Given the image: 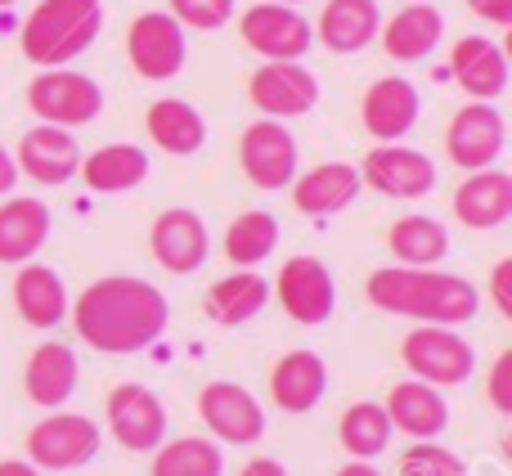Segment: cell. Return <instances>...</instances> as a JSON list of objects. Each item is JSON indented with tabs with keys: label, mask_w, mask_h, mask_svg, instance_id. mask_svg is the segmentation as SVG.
Segmentation results:
<instances>
[{
	"label": "cell",
	"mask_w": 512,
	"mask_h": 476,
	"mask_svg": "<svg viewBox=\"0 0 512 476\" xmlns=\"http://www.w3.org/2000/svg\"><path fill=\"white\" fill-rule=\"evenodd\" d=\"M68 310L81 342L99 355H140L171 324L167 292L153 288L149 279H135V274L95 279Z\"/></svg>",
	"instance_id": "1"
},
{
	"label": "cell",
	"mask_w": 512,
	"mask_h": 476,
	"mask_svg": "<svg viewBox=\"0 0 512 476\" xmlns=\"http://www.w3.org/2000/svg\"><path fill=\"white\" fill-rule=\"evenodd\" d=\"M364 297L382 315H405L418 319V324H441V328L468 324L481 310L477 283L463 279V274L436 270V265H382V270L369 274Z\"/></svg>",
	"instance_id": "2"
},
{
	"label": "cell",
	"mask_w": 512,
	"mask_h": 476,
	"mask_svg": "<svg viewBox=\"0 0 512 476\" xmlns=\"http://www.w3.org/2000/svg\"><path fill=\"white\" fill-rule=\"evenodd\" d=\"M104 32V0H36L18 27V50L36 68H68Z\"/></svg>",
	"instance_id": "3"
},
{
	"label": "cell",
	"mask_w": 512,
	"mask_h": 476,
	"mask_svg": "<svg viewBox=\"0 0 512 476\" xmlns=\"http://www.w3.org/2000/svg\"><path fill=\"white\" fill-rule=\"evenodd\" d=\"M27 108L36 122L77 131L104 113V86L77 68H41L27 81Z\"/></svg>",
	"instance_id": "4"
},
{
	"label": "cell",
	"mask_w": 512,
	"mask_h": 476,
	"mask_svg": "<svg viewBox=\"0 0 512 476\" xmlns=\"http://www.w3.org/2000/svg\"><path fill=\"white\" fill-rule=\"evenodd\" d=\"M239 36L252 54L265 63H301L315 45V27L297 5H279V0H256L239 14Z\"/></svg>",
	"instance_id": "5"
},
{
	"label": "cell",
	"mask_w": 512,
	"mask_h": 476,
	"mask_svg": "<svg viewBox=\"0 0 512 476\" xmlns=\"http://www.w3.org/2000/svg\"><path fill=\"white\" fill-rule=\"evenodd\" d=\"M400 360H405V369L414 373L418 382L441 387V391L463 387V382L477 373V351H472V342L441 324H418L414 333L405 337V346H400Z\"/></svg>",
	"instance_id": "6"
},
{
	"label": "cell",
	"mask_w": 512,
	"mask_h": 476,
	"mask_svg": "<svg viewBox=\"0 0 512 476\" xmlns=\"http://www.w3.org/2000/svg\"><path fill=\"white\" fill-rule=\"evenodd\" d=\"M99 445H104V432H99L95 418L50 409L27 432V463L41 472H72V468H86L99 454Z\"/></svg>",
	"instance_id": "7"
},
{
	"label": "cell",
	"mask_w": 512,
	"mask_h": 476,
	"mask_svg": "<svg viewBox=\"0 0 512 476\" xmlns=\"http://www.w3.org/2000/svg\"><path fill=\"white\" fill-rule=\"evenodd\" d=\"M126 59L144 81H171L189 59V32L167 9H144L126 27Z\"/></svg>",
	"instance_id": "8"
},
{
	"label": "cell",
	"mask_w": 512,
	"mask_h": 476,
	"mask_svg": "<svg viewBox=\"0 0 512 476\" xmlns=\"http://www.w3.org/2000/svg\"><path fill=\"white\" fill-rule=\"evenodd\" d=\"M270 297L279 301L292 324L315 328V324H324V319H333V310H337L333 270H328L319 256H292V261H283L279 274H274Z\"/></svg>",
	"instance_id": "9"
},
{
	"label": "cell",
	"mask_w": 512,
	"mask_h": 476,
	"mask_svg": "<svg viewBox=\"0 0 512 476\" xmlns=\"http://www.w3.org/2000/svg\"><path fill=\"white\" fill-rule=\"evenodd\" d=\"M355 171H360V185H369L382 198H396V203H418L436 189V162L409 144H378L364 153Z\"/></svg>",
	"instance_id": "10"
},
{
	"label": "cell",
	"mask_w": 512,
	"mask_h": 476,
	"mask_svg": "<svg viewBox=\"0 0 512 476\" xmlns=\"http://www.w3.org/2000/svg\"><path fill=\"white\" fill-rule=\"evenodd\" d=\"M508 122L495 104H463L445 126V158L459 171H486L504 158Z\"/></svg>",
	"instance_id": "11"
},
{
	"label": "cell",
	"mask_w": 512,
	"mask_h": 476,
	"mask_svg": "<svg viewBox=\"0 0 512 476\" xmlns=\"http://www.w3.org/2000/svg\"><path fill=\"white\" fill-rule=\"evenodd\" d=\"M297 140H292L288 122H274V117H256L239 140V167L256 189L274 194V189H288L297 180Z\"/></svg>",
	"instance_id": "12"
},
{
	"label": "cell",
	"mask_w": 512,
	"mask_h": 476,
	"mask_svg": "<svg viewBox=\"0 0 512 476\" xmlns=\"http://www.w3.org/2000/svg\"><path fill=\"white\" fill-rule=\"evenodd\" d=\"M104 414H108V432L131 454H153L167 441V405H162L158 391H149L144 382H122V387H113Z\"/></svg>",
	"instance_id": "13"
},
{
	"label": "cell",
	"mask_w": 512,
	"mask_h": 476,
	"mask_svg": "<svg viewBox=\"0 0 512 476\" xmlns=\"http://www.w3.org/2000/svg\"><path fill=\"white\" fill-rule=\"evenodd\" d=\"M198 418L225 445H256L265 436V409L243 382H207L198 391Z\"/></svg>",
	"instance_id": "14"
},
{
	"label": "cell",
	"mask_w": 512,
	"mask_h": 476,
	"mask_svg": "<svg viewBox=\"0 0 512 476\" xmlns=\"http://www.w3.org/2000/svg\"><path fill=\"white\" fill-rule=\"evenodd\" d=\"M248 99L261 117L288 122V117H306L319 104V77L301 63H265L248 77Z\"/></svg>",
	"instance_id": "15"
},
{
	"label": "cell",
	"mask_w": 512,
	"mask_h": 476,
	"mask_svg": "<svg viewBox=\"0 0 512 476\" xmlns=\"http://www.w3.org/2000/svg\"><path fill=\"white\" fill-rule=\"evenodd\" d=\"M153 261L162 265L167 274H194L207 265L212 256V234H207V221L189 207H167V212L153 221L149 234Z\"/></svg>",
	"instance_id": "16"
},
{
	"label": "cell",
	"mask_w": 512,
	"mask_h": 476,
	"mask_svg": "<svg viewBox=\"0 0 512 476\" xmlns=\"http://www.w3.org/2000/svg\"><path fill=\"white\" fill-rule=\"evenodd\" d=\"M423 117V99L409 77H378L360 99V122L378 144H400Z\"/></svg>",
	"instance_id": "17"
},
{
	"label": "cell",
	"mask_w": 512,
	"mask_h": 476,
	"mask_svg": "<svg viewBox=\"0 0 512 476\" xmlns=\"http://www.w3.org/2000/svg\"><path fill=\"white\" fill-rule=\"evenodd\" d=\"M450 77L472 104H495L508 90V54L490 36H459L450 50Z\"/></svg>",
	"instance_id": "18"
},
{
	"label": "cell",
	"mask_w": 512,
	"mask_h": 476,
	"mask_svg": "<svg viewBox=\"0 0 512 476\" xmlns=\"http://www.w3.org/2000/svg\"><path fill=\"white\" fill-rule=\"evenodd\" d=\"M14 162H18V176L36 180V185H45V189H59L77 176L81 149H77V140H72V131L36 122L32 131H23V140H18Z\"/></svg>",
	"instance_id": "19"
},
{
	"label": "cell",
	"mask_w": 512,
	"mask_h": 476,
	"mask_svg": "<svg viewBox=\"0 0 512 476\" xmlns=\"http://www.w3.org/2000/svg\"><path fill=\"white\" fill-rule=\"evenodd\" d=\"M445 36V14L432 0H405L391 18H382L378 41L387 50V59L396 63H423L432 59V50Z\"/></svg>",
	"instance_id": "20"
},
{
	"label": "cell",
	"mask_w": 512,
	"mask_h": 476,
	"mask_svg": "<svg viewBox=\"0 0 512 476\" xmlns=\"http://www.w3.org/2000/svg\"><path fill=\"white\" fill-rule=\"evenodd\" d=\"M454 221L468 230L486 234L512 221V176L499 167L468 171L459 189H454Z\"/></svg>",
	"instance_id": "21"
},
{
	"label": "cell",
	"mask_w": 512,
	"mask_h": 476,
	"mask_svg": "<svg viewBox=\"0 0 512 476\" xmlns=\"http://www.w3.org/2000/svg\"><path fill=\"white\" fill-rule=\"evenodd\" d=\"M310 27H315V41L328 54H360L378 41L382 9L378 0H328Z\"/></svg>",
	"instance_id": "22"
},
{
	"label": "cell",
	"mask_w": 512,
	"mask_h": 476,
	"mask_svg": "<svg viewBox=\"0 0 512 476\" xmlns=\"http://www.w3.org/2000/svg\"><path fill=\"white\" fill-rule=\"evenodd\" d=\"M292 203H297L301 216H315V221H328V216L346 212V207L360 198V171L351 162H319L306 176L292 180Z\"/></svg>",
	"instance_id": "23"
},
{
	"label": "cell",
	"mask_w": 512,
	"mask_h": 476,
	"mask_svg": "<svg viewBox=\"0 0 512 476\" xmlns=\"http://www.w3.org/2000/svg\"><path fill=\"white\" fill-rule=\"evenodd\" d=\"M328 391V364L319 351H288L270 369V400L283 414H310Z\"/></svg>",
	"instance_id": "24"
},
{
	"label": "cell",
	"mask_w": 512,
	"mask_h": 476,
	"mask_svg": "<svg viewBox=\"0 0 512 476\" xmlns=\"http://www.w3.org/2000/svg\"><path fill=\"white\" fill-rule=\"evenodd\" d=\"M68 288H63V274L50 270V265L41 261H27L18 265V279H14V310L18 319H23L27 328H41V333H50V328H59L63 319H68Z\"/></svg>",
	"instance_id": "25"
},
{
	"label": "cell",
	"mask_w": 512,
	"mask_h": 476,
	"mask_svg": "<svg viewBox=\"0 0 512 476\" xmlns=\"http://www.w3.org/2000/svg\"><path fill=\"white\" fill-rule=\"evenodd\" d=\"M81 378V364L77 351L68 342H41L32 355H27V369H23V391L32 405L41 409H59L72 400Z\"/></svg>",
	"instance_id": "26"
},
{
	"label": "cell",
	"mask_w": 512,
	"mask_h": 476,
	"mask_svg": "<svg viewBox=\"0 0 512 476\" xmlns=\"http://www.w3.org/2000/svg\"><path fill=\"white\" fill-rule=\"evenodd\" d=\"M387 418H391V432H405L414 441H436V436L450 427V405H445L441 387H427V382L409 378L396 382L387 396Z\"/></svg>",
	"instance_id": "27"
},
{
	"label": "cell",
	"mask_w": 512,
	"mask_h": 476,
	"mask_svg": "<svg viewBox=\"0 0 512 476\" xmlns=\"http://www.w3.org/2000/svg\"><path fill=\"white\" fill-rule=\"evenodd\" d=\"M50 207L41 198L9 194L0 203V265H27L50 238Z\"/></svg>",
	"instance_id": "28"
},
{
	"label": "cell",
	"mask_w": 512,
	"mask_h": 476,
	"mask_svg": "<svg viewBox=\"0 0 512 476\" xmlns=\"http://www.w3.org/2000/svg\"><path fill=\"white\" fill-rule=\"evenodd\" d=\"M270 306V279L256 270H234L225 279H216L203 297V310L212 324L221 328H243L248 319H256Z\"/></svg>",
	"instance_id": "29"
},
{
	"label": "cell",
	"mask_w": 512,
	"mask_h": 476,
	"mask_svg": "<svg viewBox=\"0 0 512 476\" xmlns=\"http://www.w3.org/2000/svg\"><path fill=\"white\" fill-rule=\"evenodd\" d=\"M90 194H131L149 180V153L140 144H104V149L86 153L77 167Z\"/></svg>",
	"instance_id": "30"
},
{
	"label": "cell",
	"mask_w": 512,
	"mask_h": 476,
	"mask_svg": "<svg viewBox=\"0 0 512 476\" xmlns=\"http://www.w3.org/2000/svg\"><path fill=\"white\" fill-rule=\"evenodd\" d=\"M144 126H149V140L158 144L162 153H171V158H194L207 144V117L198 113L189 99H176V95L149 104Z\"/></svg>",
	"instance_id": "31"
},
{
	"label": "cell",
	"mask_w": 512,
	"mask_h": 476,
	"mask_svg": "<svg viewBox=\"0 0 512 476\" xmlns=\"http://www.w3.org/2000/svg\"><path fill=\"white\" fill-rule=\"evenodd\" d=\"M387 247L396 265H441L450 256V230L436 216H400L387 230Z\"/></svg>",
	"instance_id": "32"
},
{
	"label": "cell",
	"mask_w": 512,
	"mask_h": 476,
	"mask_svg": "<svg viewBox=\"0 0 512 476\" xmlns=\"http://www.w3.org/2000/svg\"><path fill=\"white\" fill-rule=\"evenodd\" d=\"M337 436H342V450L351 454V459L373 463L391 445L396 432H391V418L378 400H355L342 414V423H337Z\"/></svg>",
	"instance_id": "33"
},
{
	"label": "cell",
	"mask_w": 512,
	"mask_h": 476,
	"mask_svg": "<svg viewBox=\"0 0 512 476\" xmlns=\"http://www.w3.org/2000/svg\"><path fill=\"white\" fill-rule=\"evenodd\" d=\"M225 454L207 436H180L153 450V476H221Z\"/></svg>",
	"instance_id": "34"
},
{
	"label": "cell",
	"mask_w": 512,
	"mask_h": 476,
	"mask_svg": "<svg viewBox=\"0 0 512 476\" xmlns=\"http://www.w3.org/2000/svg\"><path fill=\"white\" fill-rule=\"evenodd\" d=\"M274 247H279V221L270 212H243L225 230V256L239 270H256L261 261H270Z\"/></svg>",
	"instance_id": "35"
},
{
	"label": "cell",
	"mask_w": 512,
	"mask_h": 476,
	"mask_svg": "<svg viewBox=\"0 0 512 476\" xmlns=\"http://www.w3.org/2000/svg\"><path fill=\"white\" fill-rule=\"evenodd\" d=\"M400 476H468V468H463V459L454 450H445V445L418 441V445H409L405 459H400Z\"/></svg>",
	"instance_id": "36"
},
{
	"label": "cell",
	"mask_w": 512,
	"mask_h": 476,
	"mask_svg": "<svg viewBox=\"0 0 512 476\" xmlns=\"http://www.w3.org/2000/svg\"><path fill=\"white\" fill-rule=\"evenodd\" d=\"M167 14L185 32H216L234 18V0H167Z\"/></svg>",
	"instance_id": "37"
},
{
	"label": "cell",
	"mask_w": 512,
	"mask_h": 476,
	"mask_svg": "<svg viewBox=\"0 0 512 476\" xmlns=\"http://www.w3.org/2000/svg\"><path fill=\"white\" fill-rule=\"evenodd\" d=\"M486 396L499 414H512V351H499V360L490 364L486 378Z\"/></svg>",
	"instance_id": "38"
},
{
	"label": "cell",
	"mask_w": 512,
	"mask_h": 476,
	"mask_svg": "<svg viewBox=\"0 0 512 476\" xmlns=\"http://www.w3.org/2000/svg\"><path fill=\"white\" fill-rule=\"evenodd\" d=\"M490 301L504 319H512V261H499L490 270Z\"/></svg>",
	"instance_id": "39"
},
{
	"label": "cell",
	"mask_w": 512,
	"mask_h": 476,
	"mask_svg": "<svg viewBox=\"0 0 512 476\" xmlns=\"http://www.w3.org/2000/svg\"><path fill=\"white\" fill-rule=\"evenodd\" d=\"M468 9L495 27H512V0H468Z\"/></svg>",
	"instance_id": "40"
},
{
	"label": "cell",
	"mask_w": 512,
	"mask_h": 476,
	"mask_svg": "<svg viewBox=\"0 0 512 476\" xmlns=\"http://www.w3.org/2000/svg\"><path fill=\"white\" fill-rule=\"evenodd\" d=\"M18 180H23V176H18V162H14V153H9L5 144H0V198H9V194H14V185H18Z\"/></svg>",
	"instance_id": "41"
},
{
	"label": "cell",
	"mask_w": 512,
	"mask_h": 476,
	"mask_svg": "<svg viewBox=\"0 0 512 476\" xmlns=\"http://www.w3.org/2000/svg\"><path fill=\"white\" fill-rule=\"evenodd\" d=\"M239 476H288V468H283L279 459H270V454H256V459L243 463Z\"/></svg>",
	"instance_id": "42"
},
{
	"label": "cell",
	"mask_w": 512,
	"mask_h": 476,
	"mask_svg": "<svg viewBox=\"0 0 512 476\" xmlns=\"http://www.w3.org/2000/svg\"><path fill=\"white\" fill-rule=\"evenodd\" d=\"M0 476H45V472L32 468L27 459H5V463H0Z\"/></svg>",
	"instance_id": "43"
},
{
	"label": "cell",
	"mask_w": 512,
	"mask_h": 476,
	"mask_svg": "<svg viewBox=\"0 0 512 476\" xmlns=\"http://www.w3.org/2000/svg\"><path fill=\"white\" fill-rule=\"evenodd\" d=\"M333 476H382V472L373 468V463H360V459H351V463H346V468H337Z\"/></svg>",
	"instance_id": "44"
},
{
	"label": "cell",
	"mask_w": 512,
	"mask_h": 476,
	"mask_svg": "<svg viewBox=\"0 0 512 476\" xmlns=\"http://www.w3.org/2000/svg\"><path fill=\"white\" fill-rule=\"evenodd\" d=\"M279 5H306V0H279Z\"/></svg>",
	"instance_id": "45"
},
{
	"label": "cell",
	"mask_w": 512,
	"mask_h": 476,
	"mask_svg": "<svg viewBox=\"0 0 512 476\" xmlns=\"http://www.w3.org/2000/svg\"><path fill=\"white\" fill-rule=\"evenodd\" d=\"M9 5H14V0H0V9H9Z\"/></svg>",
	"instance_id": "46"
}]
</instances>
